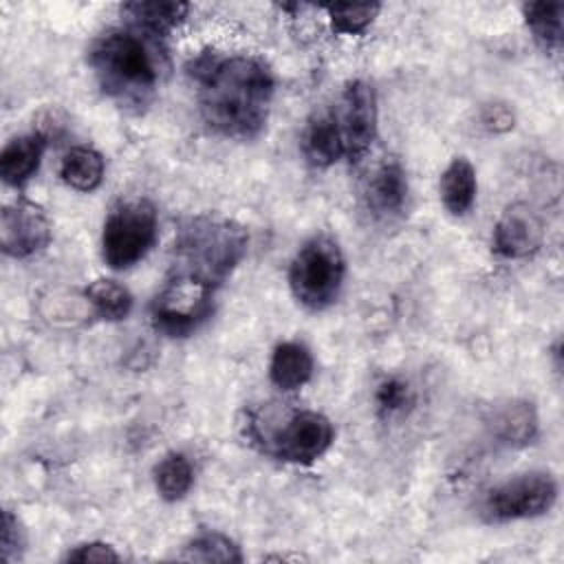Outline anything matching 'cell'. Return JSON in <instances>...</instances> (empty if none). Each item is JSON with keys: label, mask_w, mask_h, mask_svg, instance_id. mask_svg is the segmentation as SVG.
Masks as SVG:
<instances>
[{"label": "cell", "mask_w": 564, "mask_h": 564, "mask_svg": "<svg viewBox=\"0 0 564 564\" xmlns=\"http://www.w3.org/2000/svg\"><path fill=\"white\" fill-rule=\"evenodd\" d=\"M86 300L93 306V311L108 322L126 319L132 311L130 291L117 280H108V278H99L93 284H88Z\"/></svg>", "instance_id": "22"}, {"label": "cell", "mask_w": 564, "mask_h": 564, "mask_svg": "<svg viewBox=\"0 0 564 564\" xmlns=\"http://www.w3.org/2000/svg\"><path fill=\"white\" fill-rule=\"evenodd\" d=\"M121 11L132 22V29L145 33L152 40H163L170 35L187 15L189 7L185 2H159V0H143V2H128Z\"/></svg>", "instance_id": "14"}, {"label": "cell", "mask_w": 564, "mask_h": 564, "mask_svg": "<svg viewBox=\"0 0 564 564\" xmlns=\"http://www.w3.org/2000/svg\"><path fill=\"white\" fill-rule=\"evenodd\" d=\"M482 123L489 130L500 132V130H509L513 126V117L505 106H494V108H487V112L482 117Z\"/></svg>", "instance_id": "28"}, {"label": "cell", "mask_w": 564, "mask_h": 564, "mask_svg": "<svg viewBox=\"0 0 564 564\" xmlns=\"http://www.w3.org/2000/svg\"><path fill=\"white\" fill-rule=\"evenodd\" d=\"M313 375L311 350L300 341H282L273 348L269 377L280 390H300Z\"/></svg>", "instance_id": "16"}, {"label": "cell", "mask_w": 564, "mask_h": 564, "mask_svg": "<svg viewBox=\"0 0 564 564\" xmlns=\"http://www.w3.org/2000/svg\"><path fill=\"white\" fill-rule=\"evenodd\" d=\"M187 75L205 123L229 139H253L267 123L275 82L269 66L253 55L205 51L189 59Z\"/></svg>", "instance_id": "1"}, {"label": "cell", "mask_w": 564, "mask_h": 564, "mask_svg": "<svg viewBox=\"0 0 564 564\" xmlns=\"http://www.w3.org/2000/svg\"><path fill=\"white\" fill-rule=\"evenodd\" d=\"M364 200L375 218L390 220L403 214L408 203V178L397 159H383L370 172L364 187Z\"/></svg>", "instance_id": "12"}, {"label": "cell", "mask_w": 564, "mask_h": 564, "mask_svg": "<svg viewBox=\"0 0 564 564\" xmlns=\"http://www.w3.org/2000/svg\"><path fill=\"white\" fill-rule=\"evenodd\" d=\"M46 139L40 132H29L11 139L0 152V176L7 185L26 183L40 167Z\"/></svg>", "instance_id": "13"}, {"label": "cell", "mask_w": 564, "mask_h": 564, "mask_svg": "<svg viewBox=\"0 0 564 564\" xmlns=\"http://www.w3.org/2000/svg\"><path fill=\"white\" fill-rule=\"evenodd\" d=\"M527 26L531 29L535 42L546 53H557L562 48V2H527L522 7Z\"/></svg>", "instance_id": "21"}, {"label": "cell", "mask_w": 564, "mask_h": 564, "mask_svg": "<svg viewBox=\"0 0 564 564\" xmlns=\"http://www.w3.org/2000/svg\"><path fill=\"white\" fill-rule=\"evenodd\" d=\"M88 62L104 93L123 108L141 110L154 97L159 64L152 37L137 29H112L95 40Z\"/></svg>", "instance_id": "3"}, {"label": "cell", "mask_w": 564, "mask_h": 564, "mask_svg": "<svg viewBox=\"0 0 564 564\" xmlns=\"http://www.w3.org/2000/svg\"><path fill=\"white\" fill-rule=\"evenodd\" d=\"M121 555L106 542H86L66 553V562H119Z\"/></svg>", "instance_id": "27"}, {"label": "cell", "mask_w": 564, "mask_h": 564, "mask_svg": "<svg viewBox=\"0 0 564 564\" xmlns=\"http://www.w3.org/2000/svg\"><path fill=\"white\" fill-rule=\"evenodd\" d=\"M494 436L511 447L527 445L538 434V416L531 403L524 401H509L507 405L498 408L489 421Z\"/></svg>", "instance_id": "18"}, {"label": "cell", "mask_w": 564, "mask_h": 564, "mask_svg": "<svg viewBox=\"0 0 564 564\" xmlns=\"http://www.w3.org/2000/svg\"><path fill=\"white\" fill-rule=\"evenodd\" d=\"M333 423L313 410L291 414L273 436V454L286 463L308 465L317 460L333 443Z\"/></svg>", "instance_id": "9"}, {"label": "cell", "mask_w": 564, "mask_h": 564, "mask_svg": "<svg viewBox=\"0 0 564 564\" xmlns=\"http://www.w3.org/2000/svg\"><path fill=\"white\" fill-rule=\"evenodd\" d=\"M344 275L346 260L339 245L330 236L319 234L308 238L293 256L289 267V286L302 306L324 311L337 300Z\"/></svg>", "instance_id": "4"}, {"label": "cell", "mask_w": 564, "mask_h": 564, "mask_svg": "<svg viewBox=\"0 0 564 564\" xmlns=\"http://www.w3.org/2000/svg\"><path fill=\"white\" fill-rule=\"evenodd\" d=\"M247 245L249 234L236 220L218 214L192 216L176 231L170 275L216 291L245 258Z\"/></svg>", "instance_id": "2"}, {"label": "cell", "mask_w": 564, "mask_h": 564, "mask_svg": "<svg viewBox=\"0 0 564 564\" xmlns=\"http://www.w3.org/2000/svg\"><path fill=\"white\" fill-rule=\"evenodd\" d=\"M476 189H478V181H476L474 165L465 156L452 159L438 181L443 207L452 216H465L476 200Z\"/></svg>", "instance_id": "17"}, {"label": "cell", "mask_w": 564, "mask_h": 564, "mask_svg": "<svg viewBox=\"0 0 564 564\" xmlns=\"http://www.w3.org/2000/svg\"><path fill=\"white\" fill-rule=\"evenodd\" d=\"M379 11H381L379 2H361V4L337 2L326 7L330 26L339 35H361L379 15Z\"/></svg>", "instance_id": "23"}, {"label": "cell", "mask_w": 564, "mask_h": 564, "mask_svg": "<svg viewBox=\"0 0 564 564\" xmlns=\"http://www.w3.org/2000/svg\"><path fill=\"white\" fill-rule=\"evenodd\" d=\"M302 154L313 167H328L344 156L333 112H315L302 132Z\"/></svg>", "instance_id": "15"}, {"label": "cell", "mask_w": 564, "mask_h": 564, "mask_svg": "<svg viewBox=\"0 0 564 564\" xmlns=\"http://www.w3.org/2000/svg\"><path fill=\"white\" fill-rule=\"evenodd\" d=\"M214 293L216 291L194 280L170 275L150 308L154 328L170 337H185L194 333L209 317Z\"/></svg>", "instance_id": "7"}, {"label": "cell", "mask_w": 564, "mask_h": 564, "mask_svg": "<svg viewBox=\"0 0 564 564\" xmlns=\"http://www.w3.org/2000/svg\"><path fill=\"white\" fill-rule=\"evenodd\" d=\"M24 544H26V540H24V529H22L20 520L11 511H4L2 513V538H0L2 562L20 560Z\"/></svg>", "instance_id": "26"}, {"label": "cell", "mask_w": 564, "mask_h": 564, "mask_svg": "<svg viewBox=\"0 0 564 564\" xmlns=\"http://www.w3.org/2000/svg\"><path fill=\"white\" fill-rule=\"evenodd\" d=\"M51 242V223L46 214L29 203L15 200L0 216V245L7 256L29 258Z\"/></svg>", "instance_id": "10"}, {"label": "cell", "mask_w": 564, "mask_h": 564, "mask_svg": "<svg viewBox=\"0 0 564 564\" xmlns=\"http://www.w3.org/2000/svg\"><path fill=\"white\" fill-rule=\"evenodd\" d=\"M414 403L412 388L401 377H388L377 386L375 392V405L377 412L386 419L403 414Z\"/></svg>", "instance_id": "25"}, {"label": "cell", "mask_w": 564, "mask_h": 564, "mask_svg": "<svg viewBox=\"0 0 564 564\" xmlns=\"http://www.w3.org/2000/svg\"><path fill=\"white\" fill-rule=\"evenodd\" d=\"M156 240V209L145 198L123 200L110 209L101 231V256L110 269H130Z\"/></svg>", "instance_id": "5"}, {"label": "cell", "mask_w": 564, "mask_h": 564, "mask_svg": "<svg viewBox=\"0 0 564 564\" xmlns=\"http://www.w3.org/2000/svg\"><path fill=\"white\" fill-rule=\"evenodd\" d=\"M194 485V465L183 452L165 454L154 467V487L167 502H176L187 496Z\"/></svg>", "instance_id": "20"}, {"label": "cell", "mask_w": 564, "mask_h": 564, "mask_svg": "<svg viewBox=\"0 0 564 564\" xmlns=\"http://www.w3.org/2000/svg\"><path fill=\"white\" fill-rule=\"evenodd\" d=\"M181 560L187 562H242L238 546L223 533H200L185 544Z\"/></svg>", "instance_id": "24"}, {"label": "cell", "mask_w": 564, "mask_h": 564, "mask_svg": "<svg viewBox=\"0 0 564 564\" xmlns=\"http://www.w3.org/2000/svg\"><path fill=\"white\" fill-rule=\"evenodd\" d=\"M59 176L77 192H93L104 181V156L88 145H77L64 154Z\"/></svg>", "instance_id": "19"}, {"label": "cell", "mask_w": 564, "mask_h": 564, "mask_svg": "<svg viewBox=\"0 0 564 564\" xmlns=\"http://www.w3.org/2000/svg\"><path fill=\"white\" fill-rule=\"evenodd\" d=\"M344 156L352 163L361 161L377 137V95L366 79H352L341 90L339 104L333 110Z\"/></svg>", "instance_id": "8"}, {"label": "cell", "mask_w": 564, "mask_h": 564, "mask_svg": "<svg viewBox=\"0 0 564 564\" xmlns=\"http://www.w3.org/2000/svg\"><path fill=\"white\" fill-rule=\"evenodd\" d=\"M544 229L529 205H509L494 227V251L509 260L533 256L542 247Z\"/></svg>", "instance_id": "11"}, {"label": "cell", "mask_w": 564, "mask_h": 564, "mask_svg": "<svg viewBox=\"0 0 564 564\" xmlns=\"http://www.w3.org/2000/svg\"><path fill=\"white\" fill-rule=\"evenodd\" d=\"M555 500V478L546 471H529L489 489L480 509L487 522H513L546 513Z\"/></svg>", "instance_id": "6"}]
</instances>
